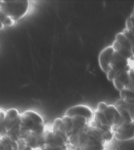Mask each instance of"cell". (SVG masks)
<instances>
[{
	"mask_svg": "<svg viewBox=\"0 0 134 150\" xmlns=\"http://www.w3.org/2000/svg\"><path fill=\"white\" fill-rule=\"evenodd\" d=\"M120 93V99L130 104L134 105V89L128 87Z\"/></svg>",
	"mask_w": 134,
	"mask_h": 150,
	"instance_id": "5bb4252c",
	"label": "cell"
},
{
	"mask_svg": "<svg viewBox=\"0 0 134 150\" xmlns=\"http://www.w3.org/2000/svg\"><path fill=\"white\" fill-rule=\"evenodd\" d=\"M17 142L6 136L0 137V150H17Z\"/></svg>",
	"mask_w": 134,
	"mask_h": 150,
	"instance_id": "9a60e30c",
	"label": "cell"
},
{
	"mask_svg": "<svg viewBox=\"0 0 134 150\" xmlns=\"http://www.w3.org/2000/svg\"><path fill=\"white\" fill-rule=\"evenodd\" d=\"M30 3L28 0H4L0 1V8L17 23L28 13L31 6Z\"/></svg>",
	"mask_w": 134,
	"mask_h": 150,
	"instance_id": "277c9868",
	"label": "cell"
},
{
	"mask_svg": "<svg viewBox=\"0 0 134 150\" xmlns=\"http://www.w3.org/2000/svg\"><path fill=\"white\" fill-rule=\"evenodd\" d=\"M125 28L131 35L134 36V18L131 15H130L126 21Z\"/></svg>",
	"mask_w": 134,
	"mask_h": 150,
	"instance_id": "e0dca14e",
	"label": "cell"
},
{
	"mask_svg": "<svg viewBox=\"0 0 134 150\" xmlns=\"http://www.w3.org/2000/svg\"><path fill=\"white\" fill-rule=\"evenodd\" d=\"M97 108L101 110L104 114L114 131L121 120L120 114L117 107L114 104H109L105 101H101L98 103Z\"/></svg>",
	"mask_w": 134,
	"mask_h": 150,
	"instance_id": "ba28073f",
	"label": "cell"
},
{
	"mask_svg": "<svg viewBox=\"0 0 134 150\" xmlns=\"http://www.w3.org/2000/svg\"><path fill=\"white\" fill-rule=\"evenodd\" d=\"M129 77H130V85L129 87H131L134 89V71L131 68L129 73Z\"/></svg>",
	"mask_w": 134,
	"mask_h": 150,
	"instance_id": "d6986e66",
	"label": "cell"
},
{
	"mask_svg": "<svg viewBox=\"0 0 134 150\" xmlns=\"http://www.w3.org/2000/svg\"><path fill=\"white\" fill-rule=\"evenodd\" d=\"M0 21L5 28L11 27L16 24V23L13 21L1 8H0Z\"/></svg>",
	"mask_w": 134,
	"mask_h": 150,
	"instance_id": "2e32d148",
	"label": "cell"
},
{
	"mask_svg": "<svg viewBox=\"0 0 134 150\" xmlns=\"http://www.w3.org/2000/svg\"><path fill=\"white\" fill-rule=\"evenodd\" d=\"M130 70L122 72V73H121L118 76L116 77L112 81L115 89L118 90L119 92L128 87L129 85H130V77H129Z\"/></svg>",
	"mask_w": 134,
	"mask_h": 150,
	"instance_id": "4fadbf2b",
	"label": "cell"
},
{
	"mask_svg": "<svg viewBox=\"0 0 134 150\" xmlns=\"http://www.w3.org/2000/svg\"><path fill=\"white\" fill-rule=\"evenodd\" d=\"M131 69H132L134 71V61L133 62H131Z\"/></svg>",
	"mask_w": 134,
	"mask_h": 150,
	"instance_id": "ffe728a7",
	"label": "cell"
},
{
	"mask_svg": "<svg viewBox=\"0 0 134 150\" xmlns=\"http://www.w3.org/2000/svg\"><path fill=\"white\" fill-rule=\"evenodd\" d=\"M122 32L124 33V35L126 36V37L128 38V40L130 41L131 46V49H132V52L134 56V36L131 34V33L128 31V30L125 28L124 29L122 30Z\"/></svg>",
	"mask_w": 134,
	"mask_h": 150,
	"instance_id": "ac0fdd59",
	"label": "cell"
},
{
	"mask_svg": "<svg viewBox=\"0 0 134 150\" xmlns=\"http://www.w3.org/2000/svg\"><path fill=\"white\" fill-rule=\"evenodd\" d=\"M114 138L120 142L131 140L134 139V121L133 122H122L114 131Z\"/></svg>",
	"mask_w": 134,
	"mask_h": 150,
	"instance_id": "9c48e42d",
	"label": "cell"
},
{
	"mask_svg": "<svg viewBox=\"0 0 134 150\" xmlns=\"http://www.w3.org/2000/svg\"><path fill=\"white\" fill-rule=\"evenodd\" d=\"M107 144L102 134L89 125L80 136L76 149L78 150H106Z\"/></svg>",
	"mask_w": 134,
	"mask_h": 150,
	"instance_id": "3957f363",
	"label": "cell"
},
{
	"mask_svg": "<svg viewBox=\"0 0 134 150\" xmlns=\"http://www.w3.org/2000/svg\"><path fill=\"white\" fill-rule=\"evenodd\" d=\"M20 114L21 112L15 108L6 110L5 116L3 136H6L14 142L20 138Z\"/></svg>",
	"mask_w": 134,
	"mask_h": 150,
	"instance_id": "5b68a950",
	"label": "cell"
},
{
	"mask_svg": "<svg viewBox=\"0 0 134 150\" xmlns=\"http://www.w3.org/2000/svg\"><path fill=\"white\" fill-rule=\"evenodd\" d=\"M50 128L55 135L59 137V138H61L63 141L66 142L69 145V139L66 133L65 128H64L61 117L55 118L53 122L52 125H51Z\"/></svg>",
	"mask_w": 134,
	"mask_h": 150,
	"instance_id": "7c38bea8",
	"label": "cell"
},
{
	"mask_svg": "<svg viewBox=\"0 0 134 150\" xmlns=\"http://www.w3.org/2000/svg\"><path fill=\"white\" fill-rule=\"evenodd\" d=\"M111 45L118 53L130 59L131 62L134 61V56L131 44L122 31L117 33Z\"/></svg>",
	"mask_w": 134,
	"mask_h": 150,
	"instance_id": "52a82bcc",
	"label": "cell"
},
{
	"mask_svg": "<svg viewBox=\"0 0 134 150\" xmlns=\"http://www.w3.org/2000/svg\"><path fill=\"white\" fill-rule=\"evenodd\" d=\"M114 49L112 45L107 46L100 52L98 57V62L103 72L106 74L109 69L110 64L111 63L113 55L114 54Z\"/></svg>",
	"mask_w": 134,
	"mask_h": 150,
	"instance_id": "8fae6325",
	"label": "cell"
},
{
	"mask_svg": "<svg viewBox=\"0 0 134 150\" xmlns=\"http://www.w3.org/2000/svg\"><path fill=\"white\" fill-rule=\"evenodd\" d=\"M63 125L69 139L70 148H77L78 139L82 132L88 127L91 122L84 116H62Z\"/></svg>",
	"mask_w": 134,
	"mask_h": 150,
	"instance_id": "7a4b0ae2",
	"label": "cell"
},
{
	"mask_svg": "<svg viewBox=\"0 0 134 150\" xmlns=\"http://www.w3.org/2000/svg\"><path fill=\"white\" fill-rule=\"evenodd\" d=\"M94 110L89 107L88 105L80 104L74 105L73 107L68 108L64 115L68 116H84L87 118L89 122H92L93 118H94Z\"/></svg>",
	"mask_w": 134,
	"mask_h": 150,
	"instance_id": "30bf717a",
	"label": "cell"
},
{
	"mask_svg": "<svg viewBox=\"0 0 134 150\" xmlns=\"http://www.w3.org/2000/svg\"><path fill=\"white\" fill-rule=\"evenodd\" d=\"M131 68V62L130 59L115 51L111 63L110 64L109 71L106 74L107 79L112 82V80L118 75L125 71L130 70Z\"/></svg>",
	"mask_w": 134,
	"mask_h": 150,
	"instance_id": "8992f818",
	"label": "cell"
},
{
	"mask_svg": "<svg viewBox=\"0 0 134 150\" xmlns=\"http://www.w3.org/2000/svg\"><path fill=\"white\" fill-rule=\"evenodd\" d=\"M46 128L44 119L39 112L34 110H27L20 114V138L28 133L42 135Z\"/></svg>",
	"mask_w": 134,
	"mask_h": 150,
	"instance_id": "6da1fadb",
	"label": "cell"
}]
</instances>
